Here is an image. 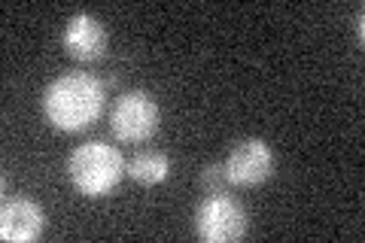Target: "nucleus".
<instances>
[{"label":"nucleus","instance_id":"f257e3e1","mask_svg":"<svg viewBox=\"0 0 365 243\" xmlns=\"http://www.w3.org/2000/svg\"><path fill=\"white\" fill-rule=\"evenodd\" d=\"M104 103H107L104 83L83 71L61 73L43 91L46 122H49L52 128L71 131V134L95 125L101 119V113H104Z\"/></svg>","mask_w":365,"mask_h":243},{"label":"nucleus","instance_id":"f03ea898","mask_svg":"<svg viewBox=\"0 0 365 243\" xmlns=\"http://www.w3.org/2000/svg\"><path fill=\"white\" fill-rule=\"evenodd\" d=\"M67 173L79 195L86 198H104L119 186L125 173V158L116 146L91 140L76 146L71 158H67Z\"/></svg>","mask_w":365,"mask_h":243},{"label":"nucleus","instance_id":"7ed1b4c3","mask_svg":"<svg viewBox=\"0 0 365 243\" xmlns=\"http://www.w3.org/2000/svg\"><path fill=\"white\" fill-rule=\"evenodd\" d=\"M162 110L146 91H125L110 110V131L122 143H146L158 131Z\"/></svg>","mask_w":365,"mask_h":243},{"label":"nucleus","instance_id":"20e7f679","mask_svg":"<svg viewBox=\"0 0 365 243\" xmlns=\"http://www.w3.org/2000/svg\"><path fill=\"white\" fill-rule=\"evenodd\" d=\"M195 234L207 243H235L247 234V213L228 195H207L195 210Z\"/></svg>","mask_w":365,"mask_h":243},{"label":"nucleus","instance_id":"39448f33","mask_svg":"<svg viewBox=\"0 0 365 243\" xmlns=\"http://www.w3.org/2000/svg\"><path fill=\"white\" fill-rule=\"evenodd\" d=\"M274 165H277V158H274L271 146L265 140H259V137H250V140H241L237 146H232L222 167L232 186L250 189V186L265 182L274 173Z\"/></svg>","mask_w":365,"mask_h":243},{"label":"nucleus","instance_id":"423d86ee","mask_svg":"<svg viewBox=\"0 0 365 243\" xmlns=\"http://www.w3.org/2000/svg\"><path fill=\"white\" fill-rule=\"evenodd\" d=\"M61 43L71 58H76V61H101L107 52V31L104 25L88 16V13H76L71 21L64 25V33H61Z\"/></svg>","mask_w":365,"mask_h":243},{"label":"nucleus","instance_id":"0eeeda50","mask_svg":"<svg viewBox=\"0 0 365 243\" xmlns=\"http://www.w3.org/2000/svg\"><path fill=\"white\" fill-rule=\"evenodd\" d=\"M46 228V213L31 198H9L0 210V237L13 243L37 240Z\"/></svg>","mask_w":365,"mask_h":243},{"label":"nucleus","instance_id":"6e6552de","mask_svg":"<svg viewBox=\"0 0 365 243\" xmlns=\"http://www.w3.org/2000/svg\"><path fill=\"white\" fill-rule=\"evenodd\" d=\"M125 173H128L134 182H140V186H158V182L168 180L170 161L165 152H158V149H143V152H137L125 161Z\"/></svg>","mask_w":365,"mask_h":243},{"label":"nucleus","instance_id":"1a4fd4ad","mask_svg":"<svg viewBox=\"0 0 365 243\" xmlns=\"http://www.w3.org/2000/svg\"><path fill=\"white\" fill-rule=\"evenodd\" d=\"M232 182H228V173L222 165H207L201 170V189L207 195H222Z\"/></svg>","mask_w":365,"mask_h":243},{"label":"nucleus","instance_id":"9d476101","mask_svg":"<svg viewBox=\"0 0 365 243\" xmlns=\"http://www.w3.org/2000/svg\"><path fill=\"white\" fill-rule=\"evenodd\" d=\"M356 33H359V43H362V37H365V28H362V13L356 16Z\"/></svg>","mask_w":365,"mask_h":243}]
</instances>
